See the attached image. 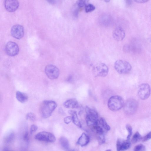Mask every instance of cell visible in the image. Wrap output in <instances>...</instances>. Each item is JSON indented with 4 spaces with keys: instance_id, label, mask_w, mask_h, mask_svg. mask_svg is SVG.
<instances>
[{
    "instance_id": "1",
    "label": "cell",
    "mask_w": 151,
    "mask_h": 151,
    "mask_svg": "<svg viewBox=\"0 0 151 151\" xmlns=\"http://www.w3.org/2000/svg\"><path fill=\"white\" fill-rule=\"evenodd\" d=\"M57 107L56 103L51 100H45L42 103L41 112L42 117L47 118L51 116Z\"/></svg>"
},
{
    "instance_id": "2",
    "label": "cell",
    "mask_w": 151,
    "mask_h": 151,
    "mask_svg": "<svg viewBox=\"0 0 151 151\" xmlns=\"http://www.w3.org/2000/svg\"><path fill=\"white\" fill-rule=\"evenodd\" d=\"M86 122L87 125L91 128L98 125V114L95 110L87 106L86 108Z\"/></svg>"
},
{
    "instance_id": "3",
    "label": "cell",
    "mask_w": 151,
    "mask_h": 151,
    "mask_svg": "<svg viewBox=\"0 0 151 151\" xmlns=\"http://www.w3.org/2000/svg\"><path fill=\"white\" fill-rule=\"evenodd\" d=\"M114 68L119 74H126L132 71V67L128 62L125 60H119L115 62Z\"/></svg>"
},
{
    "instance_id": "4",
    "label": "cell",
    "mask_w": 151,
    "mask_h": 151,
    "mask_svg": "<svg viewBox=\"0 0 151 151\" xmlns=\"http://www.w3.org/2000/svg\"><path fill=\"white\" fill-rule=\"evenodd\" d=\"M124 100L123 98L118 96H114L109 99L108 106L112 111H115L121 109L124 105Z\"/></svg>"
},
{
    "instance_id": "5",
    "label": "cell",
    "mask_w": 151,
    "mask_h": 151,
    "mask_svg": "<svg viewBox=\"0 0 151 151\" xmlns=\"http://www.w3.org/2000/svg\"><path fill=\"white\" fill-rule=\"evenodd\" d=\"M138 103L134 99H128L124 105V111L128 115H132L135 113L137 110Z\"/></svg>"
},
{
    "instance_id": "6",
    "label": "cell",
    "mask_w": 151,
    "mask_h": 151,
    "mask_svg": "<svg viewBox=\"0 0 151 151\" xmlns=\"http://www.w3.org/2000/svg\"><path fill=\"white\" fill-rule=\"evenodd\" d=\"M94 74L97 77H106L109 72V68L105 64L100 63L94 66L93 70Z\"/></svg>"
},
{
    "instance_id": "7",
    "label": "cell",
    "mask_w": 151,
    "mask_h": 151,
    "mask_svg": "<svg viewBox=\"0 0 151 151\" xmlns=\"http://www.w3.org/2000/svg\"><path fill=\"white\" fill-rule=\"evenodd\" d=\"M35 139L40 141L49 143H54L56 141V138L53 134L46 132L37 134L35 136Z\"/></svg>"
},
{
    "instance_id": "8",
    "label": "cell",
    "mask_w": 151,
    "mask_h": 151,
    "mask_svg": "<svg viewBox=\"0 0 151 151\" xmlns=\"http://www.w3.org/2000/svg\"><path fill=\"white\" fill-rule=\"evenodd\" d=\"M151 89L150 85L147 83L141 84L139 87L138 95L140 99L145 100L150 95Z\"/></svg>"
},
{
    "instance_id": "9",
    "label": "cell",
    "mask_w": 151,
    "mask_h": 151,
    "mask_svg": "<svg viewBox=\"0 0 151 151\" xmlns=\"http://www.w3.org/2000/svg\"><path fill=\"white\" fill-rule=\"evenodd\" d=\"M45 72L47 77L50 79H57L59 75V70L56 66L53 65H48L45 68Z\"/></svg>"
},
{
    "instance_id": "10",
    "label": "cell",
    "mask_w": 151,
    "mask_h": 151,
    "mask_svg": "<svg viewBox=\"0 0 151 151\" xmlns=\"http://www.w3.org/2000/svg\"><path fill=\"white\" fill-rule=\"evenodd\" d=\"M5 51L7 55L13 56L18 54L19 49L18 46L16 43L10 42L6 45Z\"/></svg>"
},
{
    "instance_id": "11",
    "label": "cell",
    "mask_w": 151,
    "mask_h": 151,
    "mask_svg": "<svg viewBox=\"0 0 151 151\" xmlns=\"http://www.w3.org/2000/svg\"><path fill=\"white\" fill-rule=\"evenodd\" d=\"M11 34L12 36L14 38L18 39H21L24 36V28L21 25H15L12 28Z\"/></svg>"
},
{
    "instance_id": "12",
    "label": "cell",
    "mask_w": 151,
    "mask_h": 151,
    "mask_svg": "<svg viewBox=\"0 0 151 151\" xmlns=\"http://www.w3.org/2000/svg\"><path fill=\"white\" fill-rule=\"evenodd\" d=\"M4 5L7 11L13 12L18 9L19 3L17 0H5Z\"/></svg>"
},
{
    "instance_id": "13",
    "label": "cell",
    "mask_w": 151,
    "mask_h": 151,
    "mask_svg": "<svg viewBox=\"0 0 151 151\" xmlns=\"http://www.w3.org/2000/svg\"><path fill=\"white\" fill-rule=\"evenodd\" d=\"M113 36L116 41L118 42L122 41L125 36L124 30L121 27H117L114 30Z\"/></svg>"
},
{
    "instance_id": "14",
    "label": "cell",
    "mask_w": 151,
    "mask_h": 151,
    "mask_svg": "<svg viewBox=\"0 0 151 151\" xmlns=\"http://www.w3.org/2000/svg\"><path fill=\"white\" fill-rule=\"evenodd\" d=\"M131 146L130 140L121 139H118L117 142V149L118 151H124L129 149Z\"/></svg>"
},
{
    "instance_id": "15",
    "label": "cell",
    "mask_w": 151,
    "mask_h": 151,
    "mask_svg": "<svg viewBox=\"0 0 151 151\" xmlns=\"http://www.w3.org/2000/svg\"><path fill=\"white\" fill-rule=\"evenodd\" d=\"M113 19L111 16L107 14H105L100 16L99 21L101 24L107 26L112 23Z\"/></svg>"
},
{
    "instance_id": "16",
    "label": "cell",
    "mask_w": 151,
    "mask_h": 151,
    "mask_svg": "<svg viewBox=\"0 0 151 151\" xmlns=\"http://www.w3.org/2000/svg\"><path fill=\"white\" fill-rule=\"evenodd\" d=\"M63 105L67 108H77L79 107V103L75 99H68L63 103Z\"/></svg>"
},
{
    "instance_id": "17",
    "label": "cell",
    "mask_w": 151,
    "mask_h": 151,
    "mask_svg": "<svg viewBox=\"0 0 151 151\" xmlns=\"http://www.w3.org/2000/svg\"><path fill=\"white\" fill-rule=\"evenodd\" d=\"M89 136L85 133H83L79 138L77 144L81 146L87 145L89 142Z\"/></svg>"
},
{
    "instance_id": "18",
    "label": "cell",
    "mask_w": 151,
    "mask_h": 151,
    "mask_svg": "<svg viewBox=\"0 0 151 151\" xmlns=\"http://www.w3.org/2000/svg\"><path fill=\"white\" fill-rule=\"evenodd\" d=\"M16 96L18 101L22 103L26 102L28 100V97L27 95L21 92H17L16 93Z\"/></svg>"
},
{
    "instance_id": "19",
    "label": "cell",
    "mask_w": 151,
    "mask_h": 151,
    "mask_svg": "<svg viewBox=\"0 0 151 151\" xmlns=\"http://www.w3.org/2000/svg\"><path fill=\"white\" fill-rule=\"evenodd\" d=\"M59 142L62 147L65 150H68L69 145L67 139L64 137H62L59 139Z\"/></svg>"
},
{
    "instance_id": "20",
    "label": "cell",
    "mask_w": 151,
    "mask_h": 151,
    "mask_svg": "<svg viewBox=\"0 0 151 151\" xmlns=\"http://www.w3.org/2000/svg\"><path fill=\"white\" fill-rule=\"evenodd\" d=\"M15 137V135L14 133H10L5 137L4 142L7 144H11L13 141Z\"/></svg>"
},
{
    "instance_id": "21",
    "label": "cell",
    "mask_w": 151,
    "mask_h": 151,
    "mask_svg": "<svg viewBox=\"0 0 151 151\" xmlns=\"http://www.w3.org/2000/svg\"><path fill=\"white\" fill-rule=\"evenodd\" d=\"M99 121V123L107 131H109L110 129V127L106 121L103 118H101Z\"/></svg>"
},
{
    "instance_id": "22",
    "label": "cell",
    "mask_w": 151,
    "mask_h": 151,
    "mask_svg": "<svg viewBox=\"0 0 151 151\" xmlns=\"http://www.w3.org/2000/svg\"><path fill=\"white\" fill-rule=\"evenodd\" d=\"M72 121L74 123L77 127L80 128L82 127V125L78 117L77 113H76L72 116Z\"/></svg>"
},
{
    "instance_id": "23",
    "label": "cell",
    "mask_w": 151,
    "mask_h": 151,
    "mask_svg": "<svg viewBox=\"0 0 151 151\" xmlns=\"http://www.w3.org/2000/svg\"><path fill=\"white\" fill-rule=\"evenodd\" d=\"M92 128L98 135L104 134V131L103 129L98 125L95 126Z\"/></svg>"
},
{
    "instance_id": "24",
    "label": "cell",
    "mask_w": 151,
    "mask_h": 151,
    "mask_svg": "<svg viewBox=\"0 0 151 151\" xmlns=\"http://www.w3.org/2000/svg\"><path fill=\"white\" fill-rule=\"evenodd\" d=\"M142 139L141 135L137 132L133 136L132 139V142L134 143H136L140 141Z\"/></svg>"
},
{
    "instance_id": "25",
    "label": "cell",
    "mask_w": 151,
    "mask_h": 151,
    "mask_svg": "<svg viewBox=\"0 0 151 151\" xmlns=\"http://www.w3.org/2000/svg\"><path fill=\"white\" fill-rule=\"evenodd\" d=\"M89 0H78L77 4L79 8L83 7L87 5Z\"/></svg>"
},
{
    "instance_id": "26",
    "label": "cell",
    "mask_w": 151,
    "mask_h": 151,
    "mask_svg": "<svg viewBox=\"0 0 151 151\" xmlns=\"http://www.w3.org/2000/svg\"><path fill=\"white\" fill-rule=\"evenodd\" d=\"M26 118L27 119L33 122L35 121L36 119L35 115L32 113H28L26 115Z\"/></svg>"
},
{
    "instance_id": "27",
    "label": "cell",
    "mask_w": 151,
    "mask_h": 151,
    "mask_svg": "<svg viewBox=\"0 0 151 151\" xmlns=\"http://www.w3.org/2000/svg\"><path fill=\"white\" fill-rule=\"evenodd\" d=\"M95 7L91 4H87L85 7V11L87 13L92 12L95 9Z\"/></svg>"
},
{
    "instance_id": "28",
    "label": "cell",
    "mask_w": 151,
    "mask_h": 151,
    "mask_svg": "<svg viewBox=\"0 0 151 151\" xmlns=\"http://www.w3.org/2000/svg\"><path fill=\"white\" fill-rule=\"evenodd\" d=\"M126 128L128 131V135L127 137V140H130L132 134V128L131 126L129 125H127Z\"/></svg>"
},
{
    "instance_id": "29",
    "label": "cell",
    "mask_w": 151,
    "mask_h": 151,
    "mask_svg": "<svg viewBox=\"0 0 151 151\" xmlns=\"http://www.w3.org/2000/svg\"><path fill=\"white\" fill-rule=\"evenodd\" d=\"M134 151H142L146 150V148L144 145L140 144L137 145L134 148Z\"/></svg>"
},
{
    "instance_id": "30",
    "label": "cell",
    "mask_w": 151,
    "mask_h": 151,
    "mask_svg": "<svg viewBox=\"0 0 151 151\" xmlns=\"http://www.w3.org/2000/svg\"><path fill=\"white\" fill-rule=\"evenodd\" d=\"M98 140L99 144H103L105 142V139L104 134L98 135Z\"/></svg>"
},
{
    "instance_id": "31",
    "label": "cell",
    "mask_w": 151,
    "mask_h": 151,
    "mask_svg": "<svg viewBox=\"0 0 151 151\" xmlns=\"http://www.w3.org/2000/svg\"><path fill=\"white\" fill-rule=\"evenodd\" d=\"M23 139L24 142L28 144L29 142V138L28 134L27 132H26L23 136Z\"/></svg>"
},
{
    "instance_id": "32",
    "label": "cell",
    "mask_w": 151,
    "mask_h": 151,
    "mask_svg": "<svg viewBox=\"0 0 151 151\" xmlns=\"http://www.w3.org/2000/svg\"><path fill=\"white\" fill-rule=\"evenodd\" d=\"M38 127L35 125H32L30 128V133L31 135L36 132L38 129Z\"/></svg>"
},
{
    "instance_id": "33",
    "label": "cell",
    "mask_w": 151,
    "mask_h": 151,
    "mask_svg": "<svg viewBox=\"0 0 151 151\" xmlns=\"http://www.w3.org/2000/svg\"><path fill=\"white\" fill-rule=\"evenodd\" d=\"M64 120L65 123L68 124L72 121V117L70 116L66 117L64 118Z\"/></svg>"
},
{
    "instance_id": "34",
    "label": "cell",
    "mask_w": 151,
    "mask_h": 151,
    "mask_svg": "<svg viewBox=\"0 0 151 151\" xmlns=\"http://www.w3.org/2000/svg\"><path fill=\"white\" fill-rule=\"evenodd\" d=\"M151 139V132L147 134L142 139L143 141L145 142Z\"/></svg>"
},
{
    "instance_id": "35",
    "label": "cell",
    "mask_w": 151,
    "mask_h": 151,
    "mask_svg": "<svg viewBox=\"0 0 151 151\" xmlns=\"http://www.w3.org/2000/svg\"><path fill=\"white\" fill-rule=\"evenodd\" d=\"M123 51L125 52H129L131 48L130 46L128 45H126L124 46Z\"/></svg>"
},
{
    "instance_id": "36",
    "label": "cell",
    "mask_w": 151,
    "mask_h": 151,
    "mask_svg": "<svg viewBox=\"0 0 151 151\" xmlns=\"http://www.w3.org/2000/svg\"><path fill=\"white\" fill-rule=\"evenodd\" d=\"M79 8H76L73 11V15L74 17L77 18L79 15Z\"/></svg>"
},
{
    "instance_id": "37",
    "label": "cell",
    "mask_w": 151,
    "mask_h": 151,
    "mask_svg": "<svg viewBox=\"0 0 151 151\" xmlns=\"http://www.w3.org/2000/svg\"><path fill=\"white\" fill-rule=\"evenodd\" d=\"M136 2L138 3H144L148 2L149 0H134Z\"/></svg>"
},
{
    "instance_id": "38",
    "label": "cell",
    "mask_w": 151,
    "mask_h": 151,
    "mask_svg": "<svg viewBox=\"0 0 151 151\" xmlns=\"http://www.w3.org/2000/svg\"><path fill=\"white\" fill-rule=\"evenodd\" d=\"M133 0H125V3L126 5L128 6H130L132 5Z\"/></svg>"
},
{
    "instance_id": "39",
    "label": "cell",
    "mask_w": 151,
    "mask_h": 151,
    "mask_svg": "<svg viewBox=\"0 0 151 151\" xmlns=\"http://www.w3.org/2000/svg\"><path fill=\"white\" fill-rule=\"evenodd\" d=\"M49 3L52 5H54L56 3L55 0H46Z\"/></svg>"
},
{
    "instance_id": "40",
    "label": "cell",
    "mask_w": 151,
    "mask_h": 151,
    "mask_svg": "<svg viewBox=\"0 0 151 151\" xmlns=\"http://www.w3.org/2000/svg\"><path fill=\"white\" fill-rule=\"evenodd\" d=\"M69 114L71 115H73L77 113V112L75 111L72 110H70L68 112Z\"/></svg>"
},
{
    "instance_id": "41",
    "label": "cell",
    "mask_w": 151,
    "mask_h": 151,
    "mask_svg": "<svg viewBox=\"0 0 151 151\" xmlns=\"http://www.w3.org/2000/svg\"><path fill=\"white\" fill-rule=\"evenodd\" d=\"M59 111V113L61 114V115H64L65 114V113L62 108H60Z\"/></svg>"
},
{
    "instance_id": "42",
    "label": "cell",
    "mask_w": 151,
    "mask_h": 151,
    "mask_svg": "<svg viewBox=\"0 0 151 151\" xmlns=\"http://www.w3.org/2000/svg\"><path fill=\"white\" fill-rule=\"evenodd\" d=\"M4 150H10L7 147L5 148L4 149Z\"/></svg>"
},
{
    "instance_id": "43",
    "label": "cell",
    "mask_w": 151,
    "mask_h": 151,
    "mask_svg": "<svg viewBox=\"0 0 151 151\" xmlns=\"http://www.w3.org/2000/svg\"><path fill=\"white\" fill-rule=\"evenodd\" d=\"M104 1L106 3H108L110 1V0H104Z\"/></svg>"
},
{
    "instance_id": "44",
    "label": "cell",
    "mask_w": 151,
    "mask_h": 151,
    "mask_svg": "<svg viewBox=\"0 0 151 151\" xmlns=\"http://www.w3.org/2000/svg\"><path fill=\"white\" fill-rule=\"evenodd\" d=\"M150 41H151V37H150Z\"/></svg>"
}]
</instances>
